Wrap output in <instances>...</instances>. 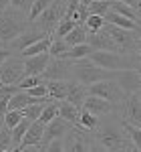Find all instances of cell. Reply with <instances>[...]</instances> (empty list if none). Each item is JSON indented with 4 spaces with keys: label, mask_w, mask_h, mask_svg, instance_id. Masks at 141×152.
Returning <instances> with one entry per match:
<instances>
[{
    "label": "cell",
    "mask_w": 141,
    "mask_h": 152,
    "mask_svg": "<svg viewBox=\"0 0 141 152\" xmlns=\"http://www.w3.org/2000/svg\"><path fill=\"white\" fill-rule=\"evenodd\" d=\"M95 140L97 148L101 150H135L131 136L123 126V122L119 120H107L103 124H99V128L95 130Z\"/></svg>",
    "instance_id": "1"
},
{
    "label": "cell",
    "mask_w": 141,
    "mask_h": 152,
    "mask_svg": "<svg viewBox=\"0 0 141 152\" xmlns=\"http://www.w3.org/2000/svg\"><path fill=\"white\" fill-rule=\"evenodd\" d=\"M30 24L32 23L28 20V14L14 8V6L6 8V10H0V41L4 45H8L18 35H22Z\"/></svg>",
    "instance_id": "2"
},
{
    "label": "cell",
    "mask_w": 141,
    "mask_h": 152,
    "mask_svg": "<svg viewBox=\"0 0 141 152\" xmlns=\"http://www.w3.org/2000/svg\"><path fill=\"white\" fill-rule=\"evenodd\" d=\"M115 75H117V71L103 69V67L95 65L93 61H89V57L70 61V79H77L87 87L97 81H103V79H111Z\"/></svg>",
    "instance_id": "3"
},
{
    "label": "cell",
    "mask_w": 141,
    "mask_h": 152,
    "mask_svg": "<svg viewBox=\"0 0 141 152\" xmlns=\"http://www.w3.org/2000/svg\"><path fill=\"white\" fill-rule=\"evenodd\" d=\"M67 6H69V0H53V2L48 4L47 10L35 20V24L40 31L53 35L55 28H57V24H59L60 20L65 18V14H67Z\"/></svg>",
    "instance_id": "4"
},
{
    "label": "cell",
    "mask_w": 141,
    "mask_h": 152,
    "mask_svg": "<svg viewBox=\"0 0 141 152\" xmlns=\"http://www.w3.org/2000/svg\"><path fill=\"white\" fill-rule=\"evenodd\" d=\"M109 35L113 37V41L117 43L121 53H137L141 49V31H129V28H121L115 24H105Z\"/></svg>",
    "instance_id": "5"
},
{
    "label": "cell",
    "mask_w": 141,
    "mask_h": 152,
    "mask_svg": "<svg viewBox=\"0 0 141 152\" xmlns=\"http://www.w3.org/2000/svg\"><path fill=\"white\" fill-rule=\"evenodd\" d=\"M97 140L91 130L83 128V126H73L69 134L65 136V150L67 152H79V150H95Z\"/></svg>",
    "instance_id": "6"
},
{
    "label": "cell",
    "mask_w": 141,
    "mask_h": 152,
    "mask_svg": "<svg viewBox=\"0 0 141 152\" xmlns=\"http://www.w3.org/2000/svg\"><path fill=\"white\" fill-rule=\"evenodd\" d=\"M87 91H89L91 95L105 97V99H109V102H113V104H117V105H121V102L127 97V94L121 89V85L117 83V79H115V77L93 83V85H89V87H87Z\"/></svg>",
    "instance_id": "7"
},
{
    "label": "cell",
    "mask_w": 141,
    "mask_h": 152,
    "mask_svg": "<svg viewBox=\"0 0 141 152\" xmlns=\"http://www.w3.org/2000/svg\"><path fill=\"white\" fill-rule=\"evenodd\" d=\"M24 75V59L20 55H12L8 61H4L0 65V81L6 83V85H12V83H20Z\"/></svg>",
    "instance_id": "8"
},
{
    "label": "cell",
    "mask_w": 141,
    "mask_h": 152,
    "mask_svg": "<svg viewBox=\"0 0 141 152\" xmlns=\"http://www.w3.org/2000/svg\"><path fill=\"white\" fill-rule=\"evenodd\" d=\"M119 120L125 124H133L141 128V102L137 94H127V97L119 105Z\"/></svg>",
    "instance_id": "9"
},
{
    "label": "cell",
    "mask_w": 141,
    "mask_h": 152,
    "mask_svg": "<svg viewBox=\"0 0 141 152\" xmlns=\"http://www.w3.org/2000/svg\"><path fill=\"white\" fill-rule=\"evenodd\" d=\"M45 126L47 124H42L40 120H32L30 122V126L26 130V134H24L22 142H20V146L16 148V152H40L42 150V146H40V142H42V134H45Z\"/></svg>",
    "instance_id": "10"
},
{
    "label": "cell",
    "mask_w": 141,
    "mask_h": 152,
    "mask_svg": "<svg viewBox=\"0 0 141 152\" xmlns=\"http://www.w3.org/2000/svg\"><path fill=\"white\" fill-rule=\"evenodd\" d=\"M83 107L89 110L91 114H95L97 118H107V116H119V105L109 102L105 97H99V95H87L85 102H83Z\"/></svg>",
    "instance_id": "11"
},
{
    "label": "cell",
    "mask_w": 141,
    "mask_h": 152,
    "mask_svg": "<svg viewBox=\"0 0 141 152\" xmlns=\"http://www.w3.org/2000/svg\"><path fill=\"white\" fill-rule=\"evenodd\" d=\"M73 126H75V124H70L69 120H65V118H60V116H57L55 120H50L47 126H45V134H42V142H40L42 150L47 148V144L50 140H55V138H65L70 130H73Z\"/></svg>",
    "instance_id": "12"
},
{
    "label": "cell",
    "mask_w": 141,
    "mask_h": 152,
    "mask_svg": "<svg viewBox=\"0 0 141 152\" xmlns=\"http://www.w3.org/2000/svg\"><path fill=\"white\" fill-rule=\"evenodd\" d=\"M47 35H48V33L40 31V28H38V26L32 23V24H30V26H28V28H26V31L22 33V35H18L16 39H14V41H10V43H8L6 47L12 49L14 53H20V51H24L26 47H30L32 43L40 41L42 37H47Z\"/></svg>",
    "instance_id": "13"
},
{
    "label": "cell",
    "mask_w": 141,
    "mask_h": 152,
    "mask_svg": "<svg viewBox=\"0 0 141 152\" xmlns=\"http://www.w3.org/2000/svg\"><path fill=\"white\" fill-rule=\"evenodd\" d=\"M42 79H70V59H50L48 67L42 71Z\"/></svg>",
    "instance_id": "14"
},
{
    "label": "cell",
    "mask_w": 141,
    "mask_h": 152,
    "mask_svg": "<svg viewBox=\"0 0 141 152\" xmlns=\"http://www.w3.org/2000/svg\"><path fill=\"white\" fill-rule=\"evenodd\" d=\"M115 79L125 94H137L141 89V75L137 69H121L117 71Z\"/></svg>",
    "instance_id": "15"
},
{
    "label": "cell",
    "mask_w": 141,
    "mask_h": 152,
    "mask_svg": "<svg viewBox=\"0 0 141 152\" xmlns=\"http://www.w3.org/2000/svg\"><path fill=\"white\" fill-rule=\"evenodd\" d=\"M87 43H89L95 51H119V53H121V49L117 47V43L113 41V37L109 35V31H107L105 26H103L101 31H97V33H89Z\"/></svg>",
    "instance_id": "16"
},
{
    "label": "cell",
    "mask_w": 141,
    "mask_h": 152,
    "mask_svg": "<svg viewBox=\"0 0 141 152\" xmlns=\"http://www.w3.org/2000/svg\"><path fill=\"white\" fill-rule=\"evenodd\" d=\"M50 53H40V55H32V57H24V73L26 75H42V71L48 67L50 63Z\"/></svg>",
    "instance_id": "17"
},
{
    "label": "cell",
    "mask_w": 141,
    "mask_h": 152,
    "mask_svg": "<svg viewBox=\"0 0 141 152\" xmlns=\"http://www.w3.org/2000/svg\"><path fill=\"white\" fill-rule=\"evenodd\" d=\"M89 95L87 91V85H83L81 81H77V79H69V89H67V102L70 104H75L79 110L83 107V102H85V97Z\"/></svg>",
    "instance_id": "18"
},
{
    "label": "cell",
    "mask_w": 141,
    "mask_h": 152,
    "mask_svg": "<svg viewBox=\"0 0 141 152\" xmlns=\"http://www.w3.org/2000/svg\"><path fill=\"white\" fill-rule=\"evenodd\" d=\"M105 20L109 24H115V26H121V28H129V31H141V24H137L135 20H131L127 16H123V14H119L115 12L113 8L105 14Z\"/></svg>",
    "instance_id": "19"
},
{
    "label": "cell",
    "mask_w": 141,
    "mask_h": 152,
    "mask_svg": "<svg viewBox=\"0 0 141 152\" xmlns=\"http://www.w3.org/2000/svg\"><path fill=\"white\" fill-rule=\"evenodd\" d=\"M59 116L65 118V120H69L70 124H79V120H81V110L77 107L75 104H70L67 99H60L59 102Z\"/></svg>",
    "instance_id": "20"
},
{
    "label": "cell",
    "mask_w": 141,
    "mask_h": 152,
    "mask_svg": "<svg viewBox=\"0 0 141 152\" xmlns=\"http://www.w3.org/2000/svg\"><path fill=\"white\" fill-rule=\"evenodd\" d=\"M50 43H53V35H47V37H42L40 41L32 43L30 47H26L24 51H20L18 55L24 59V57H32V55H40V53H47L48 49H50Z\"/></svg>",
    "instance_id": "21"
},
{
    "label": "cell",
    "mask_w": 141,
    "mask_h": 152,
    "mask_svg": "<svg viewBox=\"0 0 141 152\" xmlns=\"http://www.w3.org/2000/svg\"><path fill=\"white\" fill-rule=\"evenodd\" d=\"M47 89H48V95L53 99H65L67 97V89H69V81L65 79H48L47 81Z\"/></svg>",
    "instance_id": "22"
},
{
    "label": "cell",
    "mask_w": 141,
    "mask_h": 152,
    "mask_svg": "<svg viewBox=\"0 0 141 152\" xmlns=\"http://www.w3.org/2000/svg\"><path fill=\"white\" fill-rule=\"evenodd\" d=\"M87 39H89V31H87V26H85V24H77L69 35L65 37V41L69 43V47H75V45L87 43Z\"/></svg>",
    "instance_id": "23"
},
{
    "label": "cell",
    "mask_w": 141,
    "mask_h": 152,
    "mask_svg": "<svg viewBox=\"0 0 141 152\" xmlns=\"http://www.w3.org/2000/svg\"><path fill=\"white\" fill-rule=\"evenodd\" d=\"M16 91H20V87H18L16 83H12V85L2 83V85H0V114H6L8 104H10V97L16 94Z\"/></svg>",
    "instance_id": "24"
},
{
    "label": "cell",
    "mask_w": 141,
    "mask_h": 152,
    "mask_svg": "<svg viewBox=\"0 0 141 152\" xmlns=\"http://www.w3.org/2000/svg\"><path fill=\"white\" fill-rule=\"evenodd\" d=\"M111 8H113L115 12H119V14H123V16L131 18V20H135L137 24H141L139 12L135 10V8H131L129 4H125V2H119V0H111Z\"/></svg>",
    "instance_id": "25"
},
{
    "label": "cell",
    "mask_w": 141,
    "mask_h": 152,
    "mask_svg": "<svg viewBox=\"0 0 141 152\" xmlns=\"http://www.w3.org/2000/svg\"><path fill=\"white\" fill-rule=\"evenodd\" d=\"M30 122L32 120H28V118H22L14 128H12V144H14V152H16V148L20 146V142H22L24 134H26V130H28V126H30Z\"/></svg>",
    "instance_id": "26"
},
{
    "label": "cell",
    "mask_w": 141,
    "mask_h": 152,
    "mask_svg": "<svg viewBox=\"0 0 141 152\" xmlns=\"http://www.w3.org/2000/svg\"><path fill=\"white\" fill-rule=\"evenodd\" d=\"M69 43L65 41V39H60V37H53V43H50V49H48V53H50V57L53 59H63L67 55V51H69Z\"/></svg>",
    "instance_id": "27"
},
{
    "label": "cell",
    "mask_w": 141,
    "mask_h": 152,
    "mask_svg": "<svg viewBox=\"0 0 141 152\" xmlns=\"http://www.w3.org/2000/svg\"><path fill=\"white\" fill-rule=\"evenodd\" d=\"M99 124H101V118H97L95 114H91L89 110L81 107V120H79V124H77V126H83V128L95 132V130L99 128Z\"/></svg>",
    "instance_id": "28"
},
{
    "label": "cell",
    "mask_w": 141,
    "mask_h": 152,
    "mask_svg": "<svg viewBox=\"0 0 141 152\" xmlns=\"http://www.w3.org/2000/svg\"><path fill=\"white\" fill-rule=\"evenodd\" d=\"M93 51V47L89 45V43H81V45H75V47H70L67 51V55L63 59H70V61H77V59H85L89 57V53Z\"/></svg>",
    "instance_id": "29"
},
{
    "label": "cell",
    "mask_w": 141,
    "mask_h": 152,
    "mask_svg": "<svg viewBox=\"0 0 141 152\" xmlns=\"http://www.w3.org/2000/svg\"><path fill=\"white\" fill-rule=\"evenodd\" d=\"M10 150H14L12 128H8L6 124H2V128H0V152H10Z\"/></svg>",
    "instance_id": "30"
},
{
    "label": "cell",
    "mask_w": 141,
    "mask_h": 152,
    "mask_svg": "<svg viewBox=\"0 0 141 152\" xmlns=\"http://www.w3.org/2000/svg\"><path fill=\"white\" fill-rule=\"evenodd\" d=\"M59 116V99H53V102H48L45 107H42V114H40V122L42 124H48L50 120H55V118Z\"/></svg>",
    "instance_id": "31"
},
{
    "label": "cell",
    "mask_w": 141,
    "mask_h": 152,
    "mask_svg": "<svg viewBox=\"0 0 141 152\" xmlns=\"http://www.w3.org/2000/svg\"><path fill=\"white\" fill-rule=\"evenodd\" d=\"M87 8H89V14H99V16H105L107 12L111 10V0H93Z\"/></svg>",
    "instance_id": "32"
},
{
    "label": "cell",
    "mask_w": 141,
    "mask_h": 152,
    "mask_svg": "<svg viewBox=\"0 0 141 152\" xmlns=\"http://www.w3.org/2000/svg\"><path fill=\"white\" fill-rule=\"evenodd\" d=\"M77 26V23L73 20V18H63L59 24H57V28H55V33H53V37H60V39H65V37L69 35L70 31Z\"/></svg>",
    "instance_id": "33"
},
{
    "label": "cell",
    "mask_w": 141,
    "mask_h": 152,
    "mask_svg": "<svg viewBox=\"0 0 141 152\" xmlns=\"http://www.w3.org/2000/svg\"><path fill=\"white\" fill-rule=\"evenodd\" d=\"M50 2H53V0H35L32 8H30V12H28V20H30V23H35L36 18H38V16L48 8V4H50Z\"/></svg>",
    "instance_id": "34"
},
{
    "label": "cell",
    "mask_w": 141,
    "mask_h": 152,
    "mask_svg": "<svg viewBox=\"0 0 141 152\" xmlns=\"http://www.w3.org/2000/svg\"><path fill=\"white\" fill-rule=\"evenodd\" d=\"M105 24H107L105 16H99V14H89V18H87L85 26H87V31H89V33H97V31H101Z\"/></svg>",
    "instance_id": "35"
},
{
    "label": "cell",
    "mask_w": 141,
    "mask_h": 152,
    "mask_svg": "<svg viewBox=\"0 0 141 152\" xmlns=\"http://www.w3.org/2000/svg\"><path fill=\"white\" fill-rule=\"evenodd\" d=\"M22 118H24L22 110H6V114H4V124H6L8 128H14Z\"/></svg>",
    "instance_id": "36"
},
{
    "label": "cell",
    "mask_w": 141,
    "mask_h": 152,
    "mask_svg": "<svg viewBox=\"0 0 141 152\" xmlns=\"http://www.w3.org/2000/svg\"><path fill=\"white\" fill-rule=\"evenodd\" d=\"M123 126L127 130V134L131 136V142H133L135 150H141V128L133 126V124H125V122H123Z\"/></svg>",
    "instance_id": "37"
},
{
    "label": "cell",
    "mask_w": 141,
    "mask_h": 152,
    "mask_svg": "<svg viewBox=\"0 0 141 152\" xmlns=\"http://www.w3.org/2000/svg\"><path fill=\"white\" fill-rule=\"evenodd\" d=\"M45 105L47 104H30V105H26V107H22L24 118H28V120H38L40 114H42V107H45Z\"/></svg>",
    "instance_id": "38"
},
{
    "label": "cell",
    "mask_w": 141,
    "mask_h": 152,
    "mask_svg": "<svg viewBox=\"0 0 141 152\" xmlns=\"http://www.w3.org/2000/svg\"><path fill=\"white\" fill-rule=\"evenodd\" d=\"M38 83H45L42 75H24L22 79H20V83H18V87L20 89H30V87H35Z\"/></svg>",
    "instance_id": "39"
},
{
    "label": "cell",
    "mask_w": 141,
    "mask_h": 152,
    "mask_svg": "<svg viewBox=\"0 0 141 152\" xmlns=\"http://www.w3.org/2000/svg\"><path fill=\"white\" fill-rule=\"evenodd\" d=\"M24 91H28V95H32V97H45V95H48L47 81H45V83H38V85L30 87V89H24Z\"/></svg>",
    "instance_id": "40"
},
{
    "label": "cell",
    "mask_w": 141,
    "mask_h": 152,
    "mask_svg": "<svg viewBox=\"0 0 141 152\" xmlns=\"http://www.w3.org/2000/svg\"><path fill=\"white\" fill-rule=\"evenodd\" d=\"M32 4H35V0H10V6H14V8H18V10L22 12H30V8H32Z\"/></svg>",
    "instance_id": "41"
},
{
    "label": "cell",
    "mask_w": 141,
    "mask_h": 152,
    "mask_svg": "<svg viewBox=\"0 0 141 152\" xmlns=\"http://www.w3.org/2000/svg\"><path fill=\"white\" fill-rule=\"evenodd\" d=\"M45 150L48 152H59V150H65V138H55V140H50L47 144V148Z\"/></svg>",
    "instance_id": "42"
},
{
    "label": "cell",
    "mask_w": 141,
    "mask_h": 152,
    "mask_svg": "<svg viewBox=\"0 0 141 152\" xmlns=\"http://www.w3.org/2000/svg\"><path fill=\"white\" fill-rule=\"evenodd\" d=\"M12 55H14V53H12V49H8L6 45H2V47H0V65H2L4 61H8Z\"/></svg>",
    "instance_id": "43"
},
{
    "label": "cell",
    "mask_w": 141,
    "mask_h": 152,
    "mask_svg": "<svg viewBox=\"0 0 141 152\" xmlns=\"http://www.w3.org/2000/svg\"><path fill=\"white\" fill-rule=\"evenodd\" d=\"M119 2H125V4H129L131 8H135L137 12H141V0H119Z\"/></svg>",
    "instance_id": "44"
},
{
    "label": "cell",
    "mask_w": 141,
    "mask_h": 152,
    "mask_svg": "<svg viewBox=\"0 0 141 152\" xmlns=\"http://www.w3.org/2000/svg\"><path fill=\"white\" fill-rule=\"evenodd\" d=\"M10 8V0H0V10H6Z\"/></svg>",
    "instance_id": "45"
},
{
    "label": "cell",
    "mask_w": 141,
    "mask_h": 152,
    "mask_svg": "<svg viewBox=\"0 0 141 152\" xmlns=\"http://www.w3.org/2000/svg\"><path fill=\"white\" fill-rule=\"evenodd\" d=\"M91 2H93V0H79V4H81V6H89Z\"/></svg>",
    "instance_id": "46"
},
{
    "label": "cell",
    "mask_w": 141,
    "mask_h": 152,
    "mask_svg": "<svg viewBox=\"0 0 141 152\" xmlns=\"http://www.w3.org/2000/svg\"><path fill=\"white\" fill-rule=\"evenodd\" d=\"M135 55H137V65H139V67H141V49H139V51H137V53H135ZM139 67H137V69H139Z\"/></svg>",
    "instance_id": "47"
},
{
    "label": "cell",
    "mask_w": 141,
    "mask_h": 152,
    "mask_svg": "<svg viewBox=\"0 0 141 152\" xmlns=\"http://www.w3.org/2000/svg\"><path fill=\"white\" fill-rule=\"evenodd\" d=\"M2 124H4V114H0V128H2Z\"/></svg>",
    "instance_id": "48"
},
{
    "label": "cell",
    "mask_w": 141,
    "mask_h": 152,
    "mask_svg": "<svg viewBox=\"0 0 141 152\" xmlns=\"http://www.w3.org/2000/svg\"><path fill=\"white\" fill-rule=\"evenodd\" d=\"M137 97H139V102H141V89H139V91H137Z\"/></svg>",
    "instance_id": "49"
},
{
    "label": "cell",
    "mask_w": 141,
    "mask_h": 152,
    "mask_svg": "<svg viewBox=\"0 0 141 152\" xmlns=\"http://www.w3.org/2000/svg\"><path fill=\"white\" fill-rule=\"evenodd\" d=\"M137 71H139V75H141V67H139V69H137Z\"/></svg>",
    "instance_id": "50"
},
{
    "label": "cell",
    "mask_w": 141,
    "mask_h": 152,
    "mask_svg": "<svg viewBox=\"0 0 141 152\" xmlns=\"http://www.w3.org/2000/svg\"><path fill=\"white\" fill-rule=\"evenodd\" d=\"M2 45H4V43H2V41H0V47H2Z\"/></svg>",
    "instance_id": "51"
},
{
    "label": "cell",
    "mask_w": 141,
    "mask_h": 152,
    "mask_svg": "<svg viewBox=\"0 0 141 152\" xmlns=\"http://www.w3.org/2000/svg\"><path fill=\"white\" fill-rule=\"evenodd\" d=\"M0 85H2V81H0Z\"/></svg>",
    "instance_id": "52"
},
{
    "label": "cell",
    "mask_w": 141,
    "mask_h": 152,
    "mask_svg": "<svg viewBox=\"0 0 141 152\" xmlns=\"http://www.w3.org/2000/svg\"><path fill=\"white\" fill-rule=\"evenodd\" d=\"M139 16H141V12H139Z\"/></svg>",
    "instance_id": "53"
}]
</instances>
